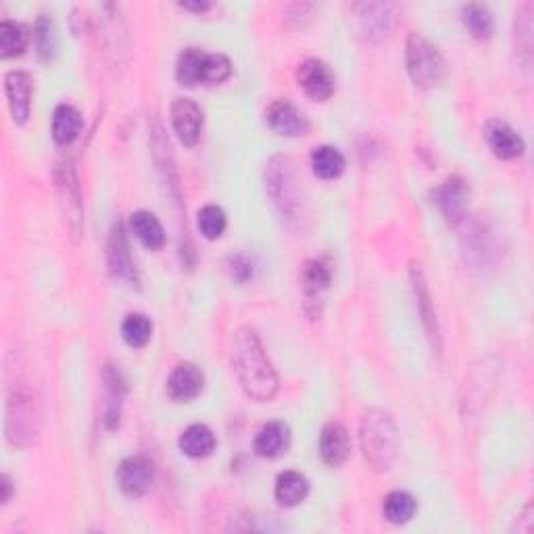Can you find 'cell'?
I'll list each match as a JSON object with an SVG mask.
<instances>
[{"mask_svg": "<svg viewBox=\"0 0 534 534\" xmlns=\"http://www.w3.org/2000/svg\"><path fill=\"white\" fill-rule=\"evenodd\" d=\"M405 59H408V71L416 88L426 90L437 86L445 74V63L438 48L418 32L409 34Z\"/></svg>", "mask_w": 534, "mask_h": 534, "instance_id": "8992f818", "label": "cell"}, {"mask_svg": "<svg viewBox=\"0 0 534 534\" xmlns=\"http://www.w3.org/2000/svg\"><path fill=\"white\" fill-rule=\"evenodd\" d=\"M105 384L109 390V401H106V426L116 428L119 424V411H121V398L126 397V380L119 372V366H106L105 369Z\"/></svg>", "mask_w": 534, "mask_h": 534, "instance_id": "4316f807", "label": "cell"}, {"mask_svg": "<svg viewBox=\"0 0 534 534\" xmlns=\"http://www.w3.org/2000/svg\"><path fill=\"white\" fill-rule=\"evenodd\" d=\"M276 501L284 505V508H297L301 505L309 495V480L305 479L301 472H282L277 476L276 480V489H274Z\"/></svg>", "mask_w": 534, "mask_h": 534, "instance_id": "ffe728a7", "label": "cell"}, {"mask_svg": "<svg viewBox=\"0 0 534 534\" xmlns=\"http://www.w3.org/2000/svg\"><path fill=\"white\" fill-rule=\"evenodd\" d=\"M84 126L82 113L71 105H59L53 113V138L56 145L67 146L80 136Z\"/></svg>", "mask_w": 534, "mask_h": 534, "instance_id": "7402d4cb", "label": "cell"}, {"mask_svg": "<svg viewBox=\"0 0 534 534\" xmlns=\"http://www.w3.org/2000/svg\"><path fill=\"white\" fill-rule=\"evenodd\" d=\"M290 428L284 422H267L253 440L255 453L263 459H276L288 451Z\"/></svg>", "mask_w": 534, "mask_h": 534, "instance_id": "ac0fdd59", "label": "cell"}, {"mask_svg": "<svg viewBox=\"0 0 534 534\" xmlns=\"http://www.w3.org/2000/svg\"><path fill=\"white\" fill-rule=\"evenodd\" d=\"M155 482V464L145 455L126 458L117 468V484L127 497H142Z\"/></svg>", "mask_w": 534, "mask_h": 534, "instance_id": "30bf717a", "label": "cell"}, {"mask_svg": "<svg viewBox=\"0 0 534 534\" xmlns=\"http://www.w3.org/2000/svg\"><path fill=\"white\" fill-rule=\"evenodd\" d=\"M205 387V376L201 368H196L195 363H180L174 368V372L169 374L166 390L167 397L176 403H190L203 393Z\"/></svg>", "mask_w": 534, "mask_h": 534, "instance_id": "9a60e30c", "label": "cell"}, {"mask_svg": "<svg viewBox=\"0 0 534 534\" xmlns=\"http://www.w3.org/2000/svg\"><path fill=\"white\" fill-rule=\"evenodd\" d=\"M56 188H59L61 205H63V216H65L67 226L76 234L82 230V192L80 184H77V176L71 167V163H59L56 166Z\"/></svg>", "mask_w": 534, "mask_h": 534, "instance_id": "8fae6325", "label": "cell"}, {"mask_svg": "<svg viewBox=\"0 0 534 534\" xmlns=\"http://www.w3.org/2000/svg\"><path fill=\"white\" fill-rule=\"evenodd\" d=\"M359 443L366 464L374 472H388L398 453V430L384 409H368L359 424Z\"/></svg>", "mask_w": 534, "mask_h": 534, "instance_id": "277c9868", "label": "cell"}, {"mask_svg": "<svg viewBox=\"0 0 534 534\" xmlns=\"http://www.w3.org/2000/svg\"><path fill=\"white\" fill-rule=\"evenodd\" d=\"M230 276L237 282H248L253 277V263L247 259L245 255H237V257H230Z\"/></svg>", "mask_w": 534, "mask_h": 534, "instance_id": "e575fe53", "label": "cell"}, {"mask_svg": "<svg viewBox=\"0 0 534 534\" xmlns=\"http://www.w3.org/2000/svg\"><path fill=\"white\" fill-rule=\"evenodd\" d=\"M34 40H35V51L42 61H51L56 53V30L51 17L42 15L35 24L34 30Z\"/></svg>", "mask_w": 534, "mask_h": 534, "instance_id": "d6a6232c", "label": "cell"}, {"mask_svg": "<svg viewBox=\"0 0 534 534\" xmlns=\"http://www.w3.org/2000/svg\"><path fill=\"white\" fill-rule=\"evenodd\" d=\"M121 337L132 348H142L151 343L153 324L145 313H130L121 324Z\"/></svg>", "mask_w": 534, "mask_h": 534, "instance_id": "4dcf8cb0", "label": "cell"}, {"mask_svg": "<svg viewBox=\"0 0 534 534\" xmlns=\"http://www.w3.org/2000/svg\"><path fill=\"white\" fill-rule=\"evenodd\" d=\"M434 203L448 224L466 222L469 205V186L461 176H448L434 192Z\"/></svg>", "mask_w": 534, "mask_h": 534, "instance_id": "ba28073f", "label": "cell"}, {"mask_svg": "<svg viewBox=\"0 0 534 534\" xmlns=\"http://www.w3.org/2000/svg\"><path fill=\"white\" fill-rule=\"evenodd\" d=\"M230 76H232L230 59L219 53H207V59H205L203 84H222Z\"/></svg>", "mask_w": 534, "mask_h": 534, "instance_id": "836d02e7", "label": "cell"}, {"mask_svg": "<svg viewBox=\"0 0 534 534\" xmlns=\"http://www.w3.org/2000/svg\"><path fill=\"white\" fill-rule=\"evenodd\" d=\"M198 232L203 234L207 240H217L227 227V217L222 207L217 205H205L196 216Z\"/></svg>", "mask_w": 534, "mask_h": 534, "instance_id": "1f68e13d", "label": "cell"}, {"mask_svg": "<svg viewBox=\"0 0 534 534\" xmlns=\"http://www.w3.org/2000/svg\"><path fill=\"white\" fill-rule=\"evenodd\" d=\"M5 92L6 101H9L13 121H15L17 126H25L32 113L34 82L30 74H25V71H9V74L5 76Z\"/></svg>", "mask_w": 534, "mask_h": 534, "instance_id": "5bb4252c", "label": "cell"}, {"mask_svg": "<svg viewBox=\"0 0 534 534\" xmlns=\"http://www.w3.org/2000/svg\"><path fill=\"white\" fill-rule=\"evenodd\" d=\"M311 167L319 180H337L343 176L347 161L338 148L324 145L311 153Z\"/></svg>", "mask_w": 534, "mask_h": 534, "instance_id": "cb8c5ba5", "label": "cell"}, {"mask_svg": "<svg viewBox=\"0 0 534 534\" xmlns=\"http://www.w3.org/2000/svg\"><path fill=\"white\" fill-rule=\"evenodd\" d=\"M27 45H30V32L24 24L6 19L0 24V55L3 59H15L24 55Z\"/></svg>", "mask_w": 534, "mask_h": 534, "instance_id": "484cf974", "label": "cell"}, {"mask_svg": "<svg viewBox=\"0 0 534 534\" xmlns=\"http://www.w3.org/2000/svg\"><path fill=\"white\" fill-rule=\"evenodd\" d=\"M232 363L240 387L248 398L257 403H269L277 395V388H280L277 374L257 332L251 327H242L234 334Z\"/></svg>", "mask_w": 534, "mask_h": 534, "instance_id": "6da1fadb", "label": "cell"}, {"mask_svg": "<svg viewBox=\"0 0 534 534\" xmlns=\"http://www.w3.org/2000/svg\"><path fill=\"white\" fill-rule=\"evenodd\" d=\"M203 111L190 98H176L172 103V126L184 146H195L203 134Z\"/></svg>", "mask_w": 534, "mask_h": 534, "instance_id": "4fadbf2b", "label": "cell"}, {"mask_svg": "<svg viewBox=\"0 0 534 534\" xmlns=\"http://www.w3.org/2000/svg\"><path fill=\"white\" fill-rule=\"evenodd\" d=\"M205 59H207V53H203L201 48H186L180 53L176 63V80L180 82V86L195 88L203 84Z\"/></svg>", "mask_w": 534, "mask_h": 534, "instance_id": "603a6c76", "label": "cell"}, {"mask_svg": "<svg viewBox=\"0 0 534 534\" xmlns=\"http://www.w3.org/2000/svg\"><path fill=\"white\" fill-rule=\"evenodd\" d=\"M319 455L324 464L330 468H340L351 455V438L343 424L327 422L319 434Z\"/></svg>", "mask_w": 534, "mask_h": 534, "instance_id": "e0dca14e", "label": "cell"}, {"mask_svg": "<svg viewBox=\"0 0 534 534\" xmlns=\"http://www.w3.org/2000/svg\"><path fill=\"white\" fill-rule=\"evenodd\" d=\"M266 121L277 136L297 138L309 132V119L290 101H274L267 106Z\"/></svg>", "mask_w": 534, "mask_h": 534, "instance_id": "7c38bea8", "label": "cell"}, {"mask_svg": "<svg viewBox=\"0 0 534 534\" xmlns=\"http://www.w3.org/2000/svg\"><path fill=\"white\" fill-rule=\"evenodd\" d=\"M461 21H464L466 30L472 34L476 40H489L495 32L493 11H490L487 5H466L464 9H461Z\"/></svg>", "mask_w": 534, "mask_h": 534, "instance_id": "d4e9b609", "label": "cell"}, {"mask_svg": "<svg viewBox=\"0 0 534 534\" xmlns=\"http://www.w3.org/2000/svg\"><path fill=\"white\" fill-rule=\"evenodd\" d=\"M266 190L274 209L284 222L295 226L305 216L303 180L288 156H272L266 166Z\"/></svg>", "mask_w": 534, "mask_h": 534, "instance_id": "3957f363", "label": "cell"}, {"mask_svg": "<svg viewBox=\"0 0 534 534\" xmlns=\"http://www.w3.org/2000/svg\"><path fill=\"white\" fill-rule=\"evenodd\" d=\"M384 518L388 519L390 524H408L411 518L416 516V509H418V503L414 497L409 493H405V490H393V493L387 495V499H384Z\"/></svg>", "mask_w": 534, "mask_h": 534, "instance_id": "f546056e", "label": "cell"}, {"mask_svg": "<svg viewBox=\"0 0 534 534\" xmlns=\"http://www.w3.org/2000/svg\"><path fill=\"white\" fill-rule=\"evenodd\" d=\"M484 138H487L489 148L493 151L497 159L511 161L524 155L526 145L522 136H519L514 127L505 124V121L501 119L489 121L487 127H484Z\"/></svg>", "mask_w": 534, "mask_h": 534, "instance_id": "2e32d148", "label": "cell"}, {"mask_svg": "<svg viewBox=\"0 0 534 534\" xmlns=\"http://www.w3.org/2000/svg\"><path fill=\"white\" fill-rule=\"evenodd\" d=\"M297 82L311 101L326 103L337 88V77L332 69L319 59H307L297 69Z\"/></svg>", "mask_w": 534, "mask_h": 534, "instance_id": "9c48e42d", "label": "cell"}, {"mask_svg": "<svg viewBox=\"0 0 534 534\" xmlns=\"http://www.w3.org/2000/svg\"><path fill=\"white\" fill-rule=\"evenodd\" d=\"M130 227L142 245L148 251H161L166 247V230L155 213L151 211H136L130 216Z\"/></svg>", "mask_w": 534, "mask_h": 534, "instance_id": "d6986e66", "label": "cell"}, {"mask_svg": "<svg viewBox=\"0 0 534 534\" xmlns=\"http://www.w3.org/2000/svg\"><path fill=\"white\" fill-rule=\"evenodd\" d=\"M332 282V272L322 259H309L301 267V287L305 295L316 298L327 290Z\"/></svg>", "mask_w": 534, "mask_h": 534, "instance_id": "83f0119b", "label": "cell"}, {"mask_svg": "<svg viewBox=\"0 0 534 534\" xmlns=\"http://www.w3.org/2000/svg\"><path fill=\"white\" fill-rule=\"evenodd\" d=\"M0 489H3V497H0V501H3V505H6L13 497V482L6 474L0 476Z\"/></svg>", "mask_w": 534, "mask_h": 534, "instance_id": "8d00e7d4", "label": "cell"}, {"mask_svg": "<svg viewBox=\"0 0 534 534\" xmlns=\"http://www.w3.org/2000/svg\"><path fill=\"white\" fill-rule=\"evenodd\" d=\"M106 263H109V272L116 280L127 284V287H136L138 269L132 259L126 227L121 222H116L111 227L109 242H106Z\"/></svg>", "mask_w": 534, "mask_h": 534, "instance_id": "52a82bcc", "label": "cell"}, {"mask_svg": "<svg viewBox=\"0 0 534 534\" xmlns=\"http://www.w3.org/2000/svg\"><path fill=\"white\" fill-rule=\"evenodd\" d=\"M40 398L35 388L24 376H17L11 382L9 395H6V418L5 432L11 445L27 448L35 443L40 432Z\"/></svg>", "mask_w": 534, "mask_h": 534, "instance_id": "7a4b0ae2", "label": "cell"}, {"mask_svg": "<svg viewBox=\"0 0 534 534\" xmlns=\"http://www.w3.org/2000/svg\"><path fill=\"white\" fill-rule=\"evenodd\" d=\"M411 280H414V288H416V298H418V307L422 311V319L426 324V330H428V337L434 338V343L438 347V326H437V316L432 311V301H430V290L426 287L424 274L419 266L411 267Z\"/></svg>", "mask_w": 534, "mask_h": 534, "instance_id": "f1b7e54d", "label": "cell"}, {"mask_svg": "<svg viewBox=\"0 0 534 534\" xmlns=\"http://www.w3.org/2000/svg\"><path fill=\"white\" fill-rule=\"evenodd\" d=\"M180 451L192 459H203L216 451V434H213L205 424H192L180 434Z\"/></svg>", "mask_w": 534, "mask_h": 534, "instance_id": "44dd1931", "label": "cell"}, {"mask_svg": "<svg viewBox=\"0 0 534 534\" xmlns=\"http://www.w3.org/2000/svg\"><path fill=\"white\" fill-rule=\"evenodd\" d=\"M401 6L397 3H355L351 5V25L355 35L368 45H380L397 27Z\"/></svg>", "mask_w": 534, "mask_h": 534, "instance_id": "5b68a950", "label": "cell"}, {"mask_svg": "<svg viewBox=\"0 0 534 534\" xmlns=\"http://www.w3.org/2000/svg\"><path fill=\"white\" fill-rule=\"evenodd\" d=\"M184 11H192V13H207L211 9V3L207 0H192V3H180Z\"/></svg>", "mask_w": 534, "mask_h": 534, "instance_id": "d590c367", "label": "cell"}]
</instances>
